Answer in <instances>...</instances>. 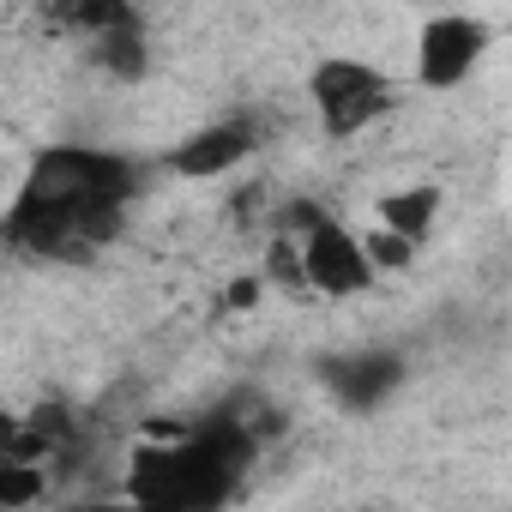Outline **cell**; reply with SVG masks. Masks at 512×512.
<instances>
[{
  "label": "cell",
  "instance_id": "4",
  "mask_svg": "<svg viewBox=\"0 0 512 512\" xmlns=\"http://www.w3.org/2000/svg\"><path fill=\"white\" fill-rule=\"evenodd\" d=\"M302 260H308V284L326 290V296H362L374 284V260H368V241L350 235L344 223H314L308 229V247H302Z\"/></svg>",
  "mask_w": 512,
  "mask_h": 512
},
{
  "label": "cell",
  "instance_id": "7",
  "mask_svg": "<svg viewBox=\"0 0 512 512\" xmlns=\"http://www.w3.org/2000/svg\"><path fill=\"white\" fill-rule=\"evenodd\" d=\"M253 145H260V127H253L247 115H235V121L199 127V133H193L169 163H175V175H223V169L247 163V157H253Z\"/></svg>",
  "mask_w": 512,
  "mask_h": 512
},
{
  "label": "cell",
  "instance_id": "12",
  "mask_svg": "<svg viewBox=\"0 0 512 512\" xmlns=\"http://www.w3.org/2000/svg\"><path fill=\"white\" fill-rule=\"evenodd\" d=\"M266 266H272L278 284H308V260H302V247H290V241H272Z\"/></svg>",
  "mask_w": 512,
  "mask_h": 512
},
{
  "label": "cell",
  "instance_id": "1",
  "mask_svg": "<svg viewBox=\"0 0 512 512\" xmlns=\"http://www.w3.org/2000/svg\"><path fill=\"white\" fill-rule=\"evenodd\" d=\"M133 163L91 145H55L7 211V241L37 260H85L121 229Z\"/></svg>",
  "mask_w": 512,
  "mask_h": 512
},
{
  "label": "cell",
  "instance_id": "8",
  "mask_svg": "<svg viewBox=\"0 0 512 512\" xmlns=\"http://www.w3.org/2000/svg\"><path fill=\"white\" fill-rule=\"evenodd\" d=\"M49 19L67 25L73 37H109V31H133L139 13H133V0H49Z\"/></svg>",
  "mask_w": 512,
  "mask_h": 512
},
{
  "label": "cell",
  "instance_id": "3",
  "mask_svg": "<svg viewBox=\"0 0 512 512\" xmlns=\"http://www.w3.org/2000/svg\"><path fill=\"white\" fill-rule=\"evenodd\" d=\"M386 103H392L386 79L374 67H362V61H326L314 73V109H320L326 133H338V139L362 133L374 115H386Z\"/></svg>",
  "mask_w": 512,
  "mask_h": 512
},
{
  "label": "cell",
  "instance_id": "5",
  "mask_svg": "<svg viewBox=\"0 0 512 512\" xmlns=\"http://www.w3.org/2000/svg\"><path fill=\"white\" fill-rule=\"evenodd\" d=\"M482 49H488V31H482L476 19H458V13L428 19V25H422V43H416V79H422L428 91H452V85L482 61Z\"/></svg>",
  "mask_w": 512,
  "mask_h": 512
},
{
  "label": "cell",
  "instance_id": "9",
  "mask_svg": "<svg viewBox=\"0 0 512 512\" xmlns=\"http://www.w3.org/2000/svg\"><path fill=\"white\" fill-rule=\"evenodd\" d=\"M434 217H440V187H404V193H386L380 199V223L410 235L416 247L434 235Z\"/></svg>",
  "mask_w": 512,
  "mask_h": 512
},
{
  "label": "cell",
  "instance_id": "6",
  "mask_svg": "<svg viewBox=\"0 0 512 512\" xmlns=\"http://www.w3.org/2000/svg\"><path fill=\"white\" fill-rule=\"evenodd\" d=\"M398 380H404V362H398L392 350H356V356L326 362V386H332L338 404H350V410L386 404V398L398 392Z\"/></svg>",
  "mask_w": 512,
  "mask_h": 512
},
{
  "label": "cell",
  "instance_id": "11",
  "mask_svg": "<svg viewBox=\"0 0 512 512\" xmlns=\"http://www.w3.org/2000/svg\"><path fill=\"white\" fill-rule=\"evenodd\" d=\"M368 260H374V272H404V266H410V260H416V241H410V235H398V229H386V223H380V229H374V235H368Z\"/></svg>",
  "mask_w": 512,
  "mask_h": 512
},
{
  "label": "cell",
  "instance_id": "10",
  "mask_svg": "<svg viewBox=\"0 0 512 512\" xmlns=\"http://www.w3.org/2000/svg\"><path fill=\"white\" fill-rule=\"evenodd\" d=\"M91 55H97V67H109V73H121V79H139V73H145V31H139V25H133V31H109V37L91 43Z\"/></svg>",
  "mask_w": 512,
  "mask_h": 512
},
{
  "label": "cell",
  "instance_id": "2",
  "mask_svg": "<svg viewBox=\"0 0 512 512\" xmlns=\"http://www.w3.org/2000/svg\"><path fill=\"white\" fill-rule=\"evenodd\" d=\"M241 404L205 416L193 434L169 440V446H145L133 458V500L145 506H223L260 446V428L247 416H235Z\"/></svg>",
  "mask_w": 512,
  "mask_h": 512
}]
</instances>
